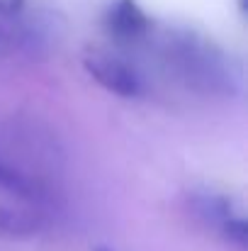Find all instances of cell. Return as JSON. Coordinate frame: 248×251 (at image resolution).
<instances>
[{
    "label": "cell",
    "instance_id": "6da1fadb",
    "mask_svg": "<svg viewBox=\"0 0 248 251\" xmlns=\"http://www.w3.org/2000/svg\"><path fill=\"white\" fill-rule=\"evenodd\" d=\"M81 64L88 71V76L92 81H97L105 90H110L112 95H119L127 100L144 95V81H141L139 71L127 59H122L119 54H114L110 49L92 47V44L85 47Z\"/></svg>",
    "mask_w": 248,
    "mask_h": 251
},
{
    "label": "cell",
    "instance_id": "7a4b0ae2",
    "mask_svg": "<svg viewBox=\"0 0 248 251\" xmlns=\"http://www.w3.org/2000/svg\"><path fill=\"white\" fill-rule=\"evenodd\" d=\"M197 215L212 225L224 239L234 242L236 247H246V217L244 212L224 195L217 193H202L192 200Z\"/></svg>",
    "mask_w": 248,
    "mask_h": 251
},
{
    "label": "cell",
    "instance_id": "3957f363",
    "mask_svg": "<svg viewBox=\"0 0 248 251\" xmlns=\"http://www.w3.org/2000/svg\"><path fill=\"white\" fill-rule=\"evenodd\" d=\"M105 29L117 39H139L151 29V20L136 0H114L105 10Z\"/></svg>",
    "mask_w": 248,
    "mask_h": 251
},
{
    "label": "cell",
    "instance_id": "277c9868",
    "mask_svg": "<svg viewBox=\"0 0 248 251\" xmlns=\"http://www.w3.org/2000/svg\"><path fill=\"white\" fill-rule=\"evenodd\" d=\"M42 227V220L20 207H0V237H32Z\"/></svg>",
    "mask_w": 248,
    "mask_h": 251
},
{
    "label": "cell",
    "instance_id": "5b68a950",
    "mask_svg": "<svg viewBox=\"0 0 248 251\" xmlns=\"http://www.w3.org/2000/svg\"><path fill=\"white\" fill-rule=\"evenodd\" d=\"M24 7V0H0V12L10 15V12H17Z\"/></svg>",
    "mask_w": 248,
    "mask_h": 251
},
{
    "label": "cell",
    "instance_id": "8992f818",
    "mask_svg": "<svg viewBox=\"0 0 248 251\" xmlns=\"http://www.w3.org/2000/svg\"><path fill=\"white\" fill-rule=\"evenodd\" d=\"M97 251H107V249H97Z\"/></svg>",
    "mask_w": 248,
    "mask_h": 251
}]
</instances>
